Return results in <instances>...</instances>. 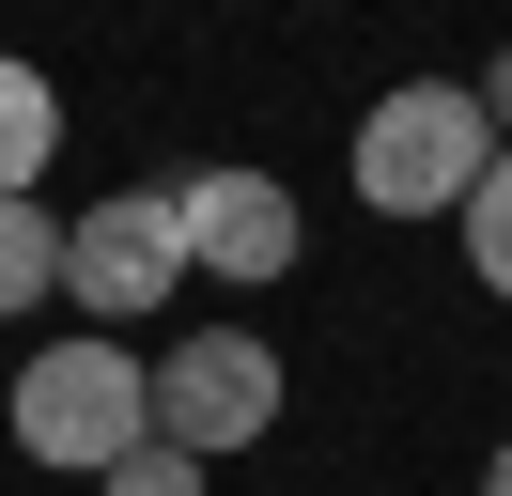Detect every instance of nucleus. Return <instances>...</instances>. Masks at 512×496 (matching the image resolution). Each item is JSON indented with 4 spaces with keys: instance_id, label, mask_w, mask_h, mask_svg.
<instances>
[{
    "instance_id": "nucleus-3",
    "label": "nucleus",
    "mask_w": 512,
    "mask_h": 496,
    "mask_svg": "<svg viewBox=\"0 0 512 496\" xmlns=\"http://www.w3.org/2000/svg\"><path fill=\"white\" fill-rule=\"evenodd\" d=\"M280 341H249V326H202V341H171L156 357V450H187V465H233V450H264L280 434Z\"/></svg>"
},
{
    "instance_id": "nucleus-1",
    "label": "nucleus",
    "mask_w": 512,
    "mask_h": 496,
    "mask_svg": "<svg viewBox=\"0 0 512 496\" xmlns=\"http://www.w3.org/2000/svg\"><path fill=\"white\" fill-rule=\"evenodd\" d=\"M497 171V124L466 78H404L357 109V202L373 217H466V186Z\"/></svg>"
},
{
    "instance_id": "nucleus-7",
    "label": "nucleus",
    "mask_w": 512,
    "mask_h": 496,
    "mask_svg": "<svg viewBox=\"0 0 512 496\" xmlns=\"http://www.w3.org/2000/svg\"><path fill=\"white\" fill-rule=\"evenodd\" d=\"M32 295H63V217L0 202V310H32Z\"/></svg>"
},
{
    "instance_id": "nucleus-9",
    "label": "nucleus",
    "mask_w": 512,
    "mask_h": 496,
    "mask_svg": "<svg viewBox=\"0 0 512 496\" xmlns=\"http://www.w3.org/2000/svg\"><path fill=\"white\" fill-rule=\"evenodd\" d=\"M109 496H202V465H187V450H156V434H140V450L109 465Z\"/></svg>"
},
{
    "instance_id": "nucleus-2",
    "label": "nucleus",
    "mask_w": 512,
    "mask_h": 496,
    "mask_svg": "<svg viewBox=\"0 0 512 496\" xmlns=\"http://www.w3.org/2000/svg\"><path fill=\"white\" fill-rule=\"evenodd\" d=\"M156 434V357H125V341H47L32 372H16V450L32 465H78V481H109V465Z\"/></svg>"
},
{
    "instance_id": "nucleus-6",
    "label": "nucleus",
    "mask_w": 512,
    "mask_h": 496,
    "mask_svg": "<svg viewBox=\"0 0 512 496\" xmlns=\"http://www.w3.org/2000/svg\"><path fill=\"white\" fill-rule=\"evenodd\" d=\"M47 155H63V93H47L32 62H0V202H32Z\"/></svg>"
},
{
    "instance_id": "nucleus-11",
    "label": "nucleus",
    "mask_w": 512,
    "mask_h": 496,
    "mask_svg": "<svg viewBox=\"0 0 512 496\" xmlns=\"http://www.w3.org/2000/svg\"><path fill=\"white\" fill-rule=\"evenodd\" d=\"M481 496H512V450H497V465H481Z\"/></svg>"
},
{
    "instance_id": "nucleus-8",
    "label": "nucleus",
    "mask_w": 512,
    "mask_h": 496,
    "mask_svg": "<svg viewBox=\"0 0 512 496\" xmlns=\"http://www.w3.org/2000/svg\"><path fill=\"white\" fill-rule=\"evenodd\" d=\"M466 264H481V295H512V155L466 186Z\"/></svg>"
},
{
    "instance_id": "nucleus-4",
    "label": "nucleus",
    "mask_w": 512,
    "mask_h": 496,
    "mask_svg": "<svg viewBox=\"0 0 512 496\" xmlns=\"http://www.w3.org/2000/svg\"><path fill=\"white\" fill-rule=\"evenodd\" d=\"M63 295L94 310V341H125L156 295H187V233H171V186H109L94 217H63Z\"/></svg>"
},
{
    "instance_id": "nucleus-5",
    "label": "nucleus",
    "mask_w": 512,
    "mask_h": 496,
    "mask_svg": "<svg viewBox=\"0 0 512 496\" xmlns=\"http://www.w3.org/2000/svg\"><path fill=\"white\" fill-rule=\"evenodd\" d=\"M171 233H187V279L264 295V279H295V186L280 171H187L171 186Z\"/></svg>"
},
{
    "instance_id": "nucleus-10",
    "label": "nucleus",
    "mask_w": 512,
    "mask_h": 496,
    "mask_svg": "<svg viewBox=\"0 0 512 496\" xmlns=\"http://www.w3.org/2000/svg\"><path fill=\"white\" fill-rule=\"evenodd\" d=\"M481 124H497V155H512V47H497V78H481Z\"/></svg>"
}]
</instances>
